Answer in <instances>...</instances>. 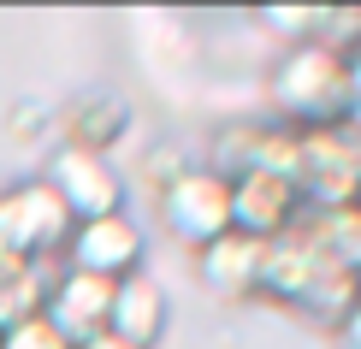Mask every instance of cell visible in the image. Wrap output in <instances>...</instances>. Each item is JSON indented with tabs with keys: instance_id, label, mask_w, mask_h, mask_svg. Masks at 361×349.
I'll return each instance as SVG.
<instances>
[{
	"instance_id": "cell-12",
	"label": "cell",
	"mask_w": 361,
	"mask_h": 349,
	"mask_svg": "<svg viewBox=\"0 0 361 349\" xmlns=\"http://www.w3.org/2000/svg\"><path fill=\"white\" fill-rule=\"evenodd\" d=\"M130 136V107L118 95H83L66 113V148H89V154H107Z\"/></svg>"
},
{
	"instance_id": "cell-11",
	"label": "cell",
	"mask_w": 361,
	"mask_h": 349,
	"mask_svg": "<svg viewBox=\"0 0 361 349\" xmlns=\"http://www.w3.org/2000/svg\"><path fill=\"white\" fill-rule=\"evenodd\" d=\"M261 255H267V243H255L243 231H225V237L195 249V278L225 302H249V296H261Z\"/></svg>"
},
{
	"instance_id": "cell-2",
	"label": "cell",
	"mask_w": 361,
	"mask_h": 349,
	"mask_svg": "<svg viewBox=\"0 0 361 349\" xmlns=\"http://www.w3.org/2000/svg\"><path fill=\"white\" fill-rule=\"evenodd\" d=\"M296 195L308 214H332V207L361 202V142L350 125H326V130H296Z\"/></svg>"
},
{
	"instance_id": "cell-6",
	"label": "cell",
	"mask_w": 361,
	"mask_h": 349,
	"mask_svg": "<svg viewBox=\"0 0 361 349\" xmlns=\"http://www.w3.org/2000/svg\"><path fill=\"white\" fill-rule=\"evenodd\" d=\"M142 249H148V237H142V225L130 219V214H107V219H89L71 231L66 243V267H78L89 272V278H130V272H142Z\"/></svg>"
},
{
	"instance_id": "cell-9",
	"label": "cell",
	"mask_w": 361,
	"mask_h": 349,
	"mask_svg": "<svg viewBox=\"0 0 361 349\" xmlns=\"http://www.w3.org/2000/svg\"><path fill=\"white\" fill-rule=\"evenodd\" d=\"M107 302H113L107 278H89V272L66 267V272H54V284H48L42 320H48L66 343H83V338H95V331H107Z\"/></svg>"
},
{
	"instance_id": "cell-19",
	"label": "cell",
	"mask_w": 361,
	"mask_h": 349,
	"mask_svg": "<svg viewBox=\"0 0 361 349\" xmlns=\"http://www.w3.org/2000/svg\"><path fill=\"white\" fill-rule=\"evenodd\" d=\"M343 66H350V101H355V113H350V118H361V48H355V54H343Z\"/></svg>"
},
{
	"instance_id": "cell-13",
	"label": "cell",
	"mask_w": 361,
	"mask_h": 349,
	"mask_svg": "<svg viewBox=\"0 0 361 349\" xmlns=\"http://www.w3.org/2000/svg\"><path fill=\"white\" fill-rule=\"evenodd\" d=\"M48 284H54L48 261H0V331L36 320L48 302Z\"/></svg>"
},
{
	"instance_id": "cell-21",
	"label": "cell",
	"mask_w": 361,
	"mask_h": 349,
	"mask_svg": "<svg viewBox=\"0 0 361 349\" xmlns=\"http://www.w3.org/2000/svg\"><path fill=\"white\" fill-rule=\"evenodd\" d=\"M71 349H130V343H118L113 331H95V338H83V343H71Z\"/></svg>"
},
{
	"instance_id": "cell-1",
	"label": "cell",
	"mask_w": 361,
	"mask_h": 349,
	"mask_svg": "<svg viewBox=\"0 0 361 349\" xmlns=\"http://www.w3.org/2000/svg\"><path fill=\"white\" fill-rule=\"evenodd\" d=\"M273 107L284 113L290 130H326V125H350L355 101H350V66L343 54H332L326 42H302V48H284L273 78Z\"/></svg>"
},
{
	"instance_id": "cell-5",
	"label": "cell",
	"mask_w": 361,
	"mask_h": 349,
	"mask_svg": "<svg viewBox=\"0 0 361 349\" xmlns=\"http://www.w3.org/2000/svg\"><path fill=\"white\" fill-rule=\"evenodd\" d=\"M48 184L54 195L66 202V214L89 225V219H107V214H125V178L107 154H89V148H59L54 166H48Z\"/></svg>"
},
{
	"instance_id": "cell-8",
	"label": "cell",
	"mask_w": 361,
	"mask_h": 349,
	"mask_svg": "<svg viewBox=\"0 0 361 349\" xmlns=\"http://www.w3.org/2000/svg\"><path fill=\"white\" fill-rule=\"evenodd\" d=\"M332 255L320 249V231H314V214H302L290 225V231H279L273 243H267V255H261V296H273V302H302V290L314 284V272H320Z\"/></svg>"
},
{
	"instance_id": "cell-14",
	"label": "cell",
	"mask_w": 361,
	"mask_h": 349,
	"mask_svg": "<svg viewBox=\"0 0 361 349\" xmlns=\"http://www.w3.org/2000/svg\"><path fill=\"white\" fill-rule=\"evenodd\" d=\"M361 308V278L350 267H338V261H326L320 272H314V284L302 290V302H296V314H308V320H320V326H343L350 314Z\"/></svg>"
},
{
	"instance_id": "cell-15",
	"label": "cell",
	"mask_w": 361,
	"mask_h": 349,
	"mask_svg": "<svg viewBox=\"0 0 361 349\" xmlns=\"http://www.w3.org/2000/svg\"><path fill=\"white\" fill-rule=\"evenodd\" d=\"M314 231H320V249L361 278V202L332 207V214H314Z\"/></svg>"
},
{
	"instance_id": "cell-17",
	"label": "cell",
	"mask_w": 361,
	"mask_h": 349,
	"mask_svg": "<svg viewBox=\"0 0 361 349\" xmlns=\"http://www.w3.org/2000/svg\"><path fill=\"white\" fill-rule=\"evenodd\" d=\"M320 42H326L332 54H355V48H361V12H355V6L320 12Z\"/></svg>"
},
{
	"instance_id": "cell-10",
	"label": "cell",
	"mask_w": 361,
	"mask_h": 349,
	"mask_svg": "<svg viewBox=\"0 0 361 349\" xmlns=\"http://www.w3.org/2000/svg\"><path fill=\"white\" fill-rule=\"evenodd\" d=\"M172 320V302H166V284L154 272H130V278L113 284V302H107V331L130 349H154L160 331Z\"/></svg>"
},
{
	"instance_id": "cell-20",
	"label": "cell",
	"mask_w": 361,
	"mask_h": 349,
	"mask_svg": "<svg viewBox=\"0 0 361 349\" xmlns=\"http://www.w3.org/2000/svg\"><path fill=\"white\" fill-rule=\"evenodd\" d=\"M338 343H343V349H361V308H355L350 320L338 326Z\"/></svg>"
},
{
	"instance_id": "cell-4",
	"label": "cell",
	"mask_w": 361,
	"mask_h": 349,
	"mask_svg": "<svg viewBox=\"0 0 361 349\" xmlns=\"http://www.w3.org/2000/svg\"><path fill=\"white\" fill-rule=\"evenodd\" d=\"M160 219L172 225V237H184L190 249L214 243L231 231V178L214 166H184L160 184Z\"/></svg>"
},
{
	"instance_id": "cell-16",
	"label": "cell",
	"mask_w": 361,
	"mask_h": 349,
	"mask_svg": "<svg viewBox=\"0 0 361 349\" xmlns=\"http://www.w3.org/2000/svg\"><path fill=\"white\" fill-rule=\"evenodd\" d=\"M261 24H267V36H279L284 48H302V42H320V12L302 6V12H290V6H273V12H261Z\"/></svg>"
},
{
	"instance_id": "cell-3",
	"label": "cell",
	"mask_w": 361,
	"mask_h": 349,
	"mask_svg": "<svg viewBox=\"0 0 361 349\" xmlns=\"http://www.w3.org/2000/svg\"><path fill=\"white\" fill-rule=\"evenodd\" d=\"M71 231H78V219L66 214V202L54 195L48 178L0 190V243H6V255H18V261H54V255H66Z\"/></svg>"
},
{
	"instance_id": "cell-18",
	"label": "cell",
	"mask_w": 361,
	"mask_h": 349,
	"mask_svg": "<svg viewBox=\"0 0 361 349\" xmlns=\"http://www.w3.org/2000/svg\"><path fill=\"white\" fill-rule=\"evenodd\" d=\"M0 349H71V343H66V338H59V331L36 314V320H24V326L0 331Z\"/></svg>"
},
{
	"instance_id": "cell-7",
	"label": "cell",
	"mask_w": 361,
	"mask_h": 349,
	"mask_svg": "<svg viewBox=\"0 0 361 349\" xmlns=\"http://www.w3.org/2000/svg\"><path fill=\"white\" fill-rule=\"evenodd\" d=\"M302 195L284 172H237L231 178V231H243L255 243H273L279 231H290L302 219Z\"/></svg>"
}]
</instances>
